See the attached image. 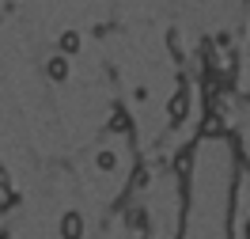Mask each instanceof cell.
I'll return each instance as SVG.
<instances>
[{
    "instance_id": "cell-1",
    "label": "cell",
    "mask_w": 250,
    "mask_h": 239,
    "mask_svg": "<svg viewBox=\"0 0 250 239\" xmlns=\"http://www.w3.org/2000/svg\"><path fill=\"white\" fill-rule=\"evenodd\" d=\"M189 182V205L182 239H228V220H231V148L224 137H201L193 148L189 171L182 175Z\"/></svg>"
},
{
    "instance_id": "cell-2",
    "label": "cell",
    "mask_w": 250,
    "mask_h": 239,
    "mask_svg": "<svg viewBox=\"0 0 250 239\" xmlns=\"http://www.w3.org/2000/svg\"><path fill=\"white\" fill-rule=\"evenodd\" d=\"M186 114H189V91L182 87V91H174V99L167 103V118L178 126V122H186Z\"/></svg>"
},
{
    "instance_id": "cell-3",
    "label": "cell",
    "mask_w": 250,
    "mask_h": 239,
    "mask_svg": "<svg viewBox=\"0 0 250 239\" xmlns=\"http://www.w3.org/2000/svg\"><path fill=\"white\" fill-rule=\"evenodd\" d=\"M61 236L64 239H80L83 236V217H80V213H64L61 217Z\"/></svg>"
},
{
    "instance_id": "cell-4",
    "label": "cell",
    "mask_w": 250,
    "mask_h": 239,
    "mask_svg": "<svg viewBox=\"0 0 250 239\" xmlns=\"http://www.w3.org/2000/svg\"><path fill=\"white\" fill-rule=\"evenodd\" d=\"M46 72H49V80H68V61H64V57H53V61L46 65Z\"/></svg>"
},
{
    "instance_id": "cell-5",
    "label": "cell",
    "mask_w": 250,
    "mask_h": 239,
    "mask_svg": "<svg viewBox=\"0 0 250 239\" xmlns=\"http://www.w3.org/2000/svg\"><path fill=\"white\" fill-rule=\"evenodd\" d=\"M61 49H64V53H76V49H80V34L76 31L61 34Z\"/></svg>"
},
{
    "instance_id": "cell-6",
    "label": "cell",
    "mask_w": 250,
    "mask_h": 239,
    "mask_svg": "<svg viewBox=\"0 0 250 239\" xmlns=\"http://www.w3.org/2000/svg\"><path fill=\"white\" fill-rule=\"evenodd\" d=\"M114 163H118L114 152H99V167H103V171H114Z\"/></svg>"
},
{
    "instance_id": "cell-7",
    "label": "cell",
    "mask_w": 250,
    "mask_h": 239,
    "mask_svg": "<svg viewBox=\"0 0 250 239\" xmlns=\"http://www.w3.org/2000/svg\"><path fill=\"white\" fill-rule=\"evenodd\" d=\"M12 201H16V197H12V190H8V186H0V209H8Z\"/></svg>"
},
{
    "instance_id": "cell-8",
    "label": "cell",
    "mask_w": 250,
    "mask_h": 239,
    "mask_svg": "<svg viewBox=\"0 0 250 239\" xmlns=\"http://www.w3.org/2000/svg\"><path fill=\"white\" fill-rule=\"evenodd\" d=\"M243 239H250V220H247V232H243Z\"/></svg>"
}]
</instances>
